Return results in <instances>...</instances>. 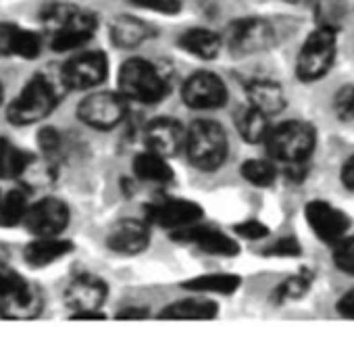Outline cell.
I'll return each instance as SVG.
<instances>
[{
  "instance_id": "2e32d148",
  "label": "cell",
  "mask_w": 354,
  "mask_h": 344,
  "mask_svg": "<svg viewBox=\"0 0 354 344\" xmlns=\"http://www.w3.org/2000/svg\"><path fill=\"white\" fill-rule=\"evenodd\" d=\"M44 309V294L34 284H24L15 292L0 298V315L5 319H36Z\"/></svg>"
},
{
  "instance_id": "8992f818",
  "label": "cell",
  "mask_w": 354,
  "mask_h": 344,
  "mask_svg": "<svg viewBox=\"0 0 354 344\" xmlns=\"http://www.w3.org/2000/svg\"><path fill=\"white\" fill-rule=\"evenodd\" d=\"M335 51H337L335 32L329 28L315 30L300 48V55L296 61L298 78L304 82L321 80L331 69V65L335 61Z\"/></svg>"
},
{
  "instance_id": "5bb4252c",
  "label": "cell",
  "mask_w": 354,
  "mask_h": 344,
  "mask_svg": "<svg viewBox=\"0 0 354 344\" xmlns=\"http://www.w3.org/2000/svg\"><path fill=\"white\" fill-rule=\"evenodd\" d=\"M104 298H106V284L96 275H88V273L77 275L65 290V302L73 311V315L98 311Z\"/></svg>"
},
{
  "instance_id": "83f0119b",
  "label": "cell",
  "mask_w": 354,
  "mask_h": 344,
  "mask_svg": "<svg viewBox=\"0 0 354 344\" xmlns=\"http://www.w3.org/2000/svg\"><path fill=\"white\" fill-rule=\"evenodd\" d=\"M240 286V278L238 275H230V273H213V275H198L190 282L184 284V288L188 290H196V292H215V294H232L236 292Z\"/></svg>"
},
{
  "instance_id": "4dcf8cb0",
  "label": "cell",
  "mask_w": 354,
  "mask_h": 344,
  "mask_svg": "<svg viewBox=\"0 0 354 344\" xmlns=\"http://www.w3.org/2000/svg\"><path fill=\"white\" fill-rule=\"evenodd\" d=\"M310 288V280L306 275H292L286 282H281L275 290V296L279 300H294V298H302Z\"/></svg>"
},
{
  "instance_id": "4316f807",
  "label": "cell",
  "mask_w": 354,
  "mask_h": 344,
  "mask_svg": "<svg viewBox=\"0 0 354 344\" xmlns=\"http://www.w3.org/2000/svg\"><path fill=\"white\" fill-rule=\"evenodd\" d=\"M238 132L240 136L250 142V144H259V142H267V136L271 132L269 125V115H265L263 111H259L257 107L248 105L246 109L240 111L238 115Z\"/></svg>"
},
{
  "instance_id": "7c38bea8",
  "label": "cell",
  "mask_w": 354,
  "mask_h": 344,
  "mask_svg": "<svg viewBox=\"0 0 354 344\" xmlns=\"http://www.w3.org/2000/svg\"><path fill=\"white\" fill-rule=\"evenodd\" d=\"M184 100L192 109L209 111V109H219L227 100V88L223 80L215 73L201 71L194 73L186 84H184Z\"/></svg>"
},
{
  "instance_id": "9c48e42d",
  "label": "cell",
  "mask_w": 354,
  "mask_h": 344,
  "mask_svg": "<svg viewBox=\"0 0 354 344\" xmlns=\"http://www.w3.org/2000/svg\"><path fill=\"white\" fill-rule=\"evenodd\" d=\"M106 73H109L106 57L98 51H90L71 57L61 71V80L63 86L69 90H88L102 84L106 80Z\"/></svg>"
},
{
  "instance_id": "cb8c5ba5",
  "label": "cell",
  "mask_w": 354,
  "mask_h": 344,
  "mask_svg": "<svg viewBox=\"0 0 354 344\" xmlns=\"http://www.w3.org/2000/svg\"><path fill=\"white\" fill-rule=\"evenodd\" d=\"M133 171L140 180L156 182V184H165L173 178V171L167 163V156H162L154 150H146V152L138 154L133 159Z\"/></svg>"
},
{
  "instance_id": "f35d334b",
  "label": "cell",
  "mask_w": 354,
  "mask_h": 344,
  "mask_svg": "<svg viewBox=\"0 0 354 344\" xmlns=\"http://www.w3.org/2000/svg\"><path fill=\"white\" fill-rule=\"evenodd\" d=\"M337 311H339V315H344V317H348V319H354V290L346 292V294L339 298Z\"/></svg>"
},
{
  "instance_id": "3957f363",
  "label": "cell",
  "mask_w": 354,
  "mask_h": 344,
  "mask_svg": "<svg viewBox=\"0 0 354 344\" xmlns=\"http://www.w3.org/2000/svg\"><path fill=\"white\" fill-rule=\"evenodd\" d=\"M59 102V90L46 75H34L19 96L9 105L7 117L15 125H30L46 119Z\"/></svg>"
},
{
  "instance_id": "8d00e7d4",
  "label": "cell",
  "mask_w": 354,
  "mask_h": 344,
  "mask_svg": "<svg viewBox=\"0 0 354 344\" xmlns=\"http://www.w3.org/2000/svg\"><path fill=\"white\" fill-rule=\"evenodd\" d=\"M38 142L44 152H55L61 146V136L55 127H44L38 136Z\"/></svg>"
},
{
  "instance_id": "6da1fadb",
  "label": "cell",
  "mask_w": 354,
  "mask_h": 344,
  "mask_svg": "<svg viewBox=\"0 0 354 344\" xmlns=\"http://www.w3.org/2000/svg\"><path fill=\"white\" fill-rule=\"evenodd\" d=\"M42 21L48 32V44L57 53L80 48L96 32V17L90 11L67 3L46 7Z\"/></svg>"
},
{
  "instance_id": "d590c367",
  "label": "cell",
  "mask_w": 354,
  "mask_h": 344,
  "mask_svg": "<svg viewBox=\"0 0 354 344\" xmlns=\"http://www.w3.org/2000/svg\"><path fill=\"white\" fill-rule=\"evenodd\" d=\"M26 284L24 278H19L17 273H11V271H0V298L15 292L17 288H21Z\"/></svg>"
},
{
  "instance_id": "30bf717a",
  "label": "cell",
  "mask_w": 354,
  "mask_h": 344,
  "mask_svg": "<svg viewBox=\"0 0 354 344\" xmlns=\"http://www.w3.org/2000/svg\"><path fill=\"white\" fill-rule=\"evenodd\" d=\"M148 221L160 226V228H171V230H184L188 226H194L203 219V209L194 201L186 199H162L152 203L146 209Z\"/></svg>"
},
{
  "instance_id": "d6986e66",
  "label": "cell",
  "mask_w": 354,
  "mask_h": 344,
  "mask_svg": "<svg viewBox=\"0 0 354 344\" xmlns=\"http://www.w3.org/2000/svg\"><path fill=\"white\" fill-rule=\"evenodd\" d=\"M175 238L182 242H190L211 255H238V242L225 236L219 230L205 226H188L184 230H175Z\"/></svg>"
},
{
  "instance_id": "f546056e",
  "label": "cell",
  "mask_w": 354,
  "mask_h": 344,
  "mask_svg": "<svg viewBox=\"0 0 354 344\" xmlns=\"http://www.w3.org/2000/svg\"><path fill=\"white\" fill-rule=\"evenodd\" d=\"M242 176L254 184V186H271L275 182V176H277V171L271 163L263 161V159H250L242 165Z\"/></svg>"
},
{
  "instance_id": "484cf974",
  "label": "cell",
  "mask_w": 354,
  "mask_h": 344,
  "mask_svg": "<svg viewBox=\"0 0 354 344\" xmlns=\"http://www.w3.org/2000/svg\"><path fill=\"white\" fill-rule=\"evenodd\" d=\"M34 156L17 148L7 138H0V180H15L30 167Z\"/></svg>"
},
{
  "instance_id": "e575fe53",
  "label": "cell",
  "mask_w": 354,
  "mask_h": 344,
  "mask_svg": "<svg viewBox=\"0 0 354 344\" xmlns=\"http://www.w3.org/2000/svg\"><path fill=\"white\" fill-rule=\"evenodd\" d=\"M138 7L158 11V13H177L180 11V0H133Z\"/></svg>"
},
{
  "instance_id": "e0dca14e",
  "label": "cell",
  "mask_w": 354,
  "mask_h": 344,
  "mask_svg": "<svg viewBox=\"0 0 354 344\" xmlns=\"http://www.w3.org/2000/svg\"><path fill=\"white\" fill-rule=\"evenodd\" d=\"M42 36L21 30L15 24H0V57L36 59L42 51Z\"/></svg>"
},
{
  "instance_id": "74e56055",
  "label": "cell",
  "mask_w": 354,
  "mask_h": 344,
  "mask_svg": "<svg viewBox=\"0 0 354 344\" xmlns=\"http://www.w3.org/2000/svg\"><path fill=\"white\" fill-rule=\"evenodd\" d=\"M271 255H279V257H296L300 253V246L294 238H286V240H279L271 251Z\"/></svg>"
},
{
  "instance_id": "1f68e13d",
  "label": "cell",
  "mask_w": 354,
  "mask_h": 344,
  "mask_svg": "<svg viewBox=\"0 0 354 344\" xmlns=\"http://www.w3.org/2000/svg\"><path fill=\"white\" fill-rule=\"evenodd\" d=\"M333 111L344 121L354 117V84H346L337 90L333 96Z\"/></svg>"
},
{
  "instance_id": "8fae6325",
  "label": "cell",
  "mask_w": 354,
  "mask_h": 344,
  "mask_svg": "<svg viewBox=\"0 0 354 344\" xmlns=\"http://www.w3.org/2000/svg\"><path fill=\"white\" fill-rule=\"evenodd\" d=\"M26 226L38 238L59 236L69 226V209L59 199H42L34 207L28 209Z\"/></svg>"
},
{
  "instance_id": "ffe728a7",
  "label": "cell",
  "mask_w": 354,
  "mask_h": 344,
  "mask_svg": "<svg viewBox=\"0 0 354 344\" xmlns=\"http://www.w3.org/2000/svg\"><path fill=\"white\" fill-rule=\"evenodd\" d=\"M248 105L257 107L265 115H277L286 109V94L279 84L269 80H254L246 86Z\"/></svg>"
},
{
  "instance_id": "7a4b0ae2",
  "label": "cell",
  "mask_w": 354,
  "mask_h": 344,
  "mask_svg": "<svg viewBox=\"0 0 354 344\" xmlns=\"http://www.w3.org/2000/svg\"><path fill=\"white\" fill-rule=\"evenodd\" d=\"M119 92L127 100L154 105L169 92L165 75L144 59H129L119 69Z\"/></svg>"
},
{
  "instance_id": "277c9868",
  "label": "cell",
  "mask_w": 354,
  "mask_h": 344,
  "mask_svg": "<svg viewBox=\"0 0 354 344\" xmlns=\"http://www.w3.org/2000/svg\"><path fill=\"white\" fill-rule=\"evenodd\" d=\"M184 148L201 171H215L227 156V136L219 123L196 121L186 129Z\"/></svg>"
},
{
  "instance_id": "52a82bcc",
  "label": "cell",
  "mask_w": 354,
  "mask_h": 344,
  "mask_svg": "<svg viewBox=\"0 0 354 344\" xmlns=\"http://www.w3.org/2000/svg\"><path fill=\"white\" fill-rule=\"evenodd\" d=\"M277 28L263 17H246L236 21L227 32V44L238 55H254L277 44Z\"/></svg>"
},
{
  "instance_id": "ab89813d",
  "label": "cell",
  "mask_w": 354,
  "mask_h": 344,
  "mask_svg": "<svg viewBox=\"0 0 354 344\" xmlns=\"http://www.w3.org/2000/svg\"><path fill=\"white\" fill-rule=\"evenodd\" d=\"M342 182L348 190L354 192V156H350L342 167Z\"/></svg>"
},
{
  "instance_id": "7bdbcfd3",
  "label": "cell",
  "mask_w": 354,
  "mask_h": 344,
  "mask_svg": "<svg viewBox=\"0 0 354 344\" xmlns=\"http://www.w3.org/2000/svg\"><path fill=\"white\" fill-rule=\"evenodd\" d=\"M0 201H3V199H0Z\"/></svg>"
},
{
  "instance_id": "836d02e7",
  "label": "cell",
  "mask_w": 354,
  "mask_h": 344,
  "mask_svg": "<svg viewBox=\"0 0 354 344\" xmlns=\"http://www.w3.org/2000/svg\"><path fill=\"white\" fill-rule=\"evenodd\" d=\"M236 232H238L240 236L248 238V240H261V238L269 236V228H267L265 224L257 221V219H248V221L240 224V226L236 228Z\"/></svg>"
},
{
  "instance_id": "9a60e30c",
  "label": "cell",
  "mask_w": 354,
  "mask_h": 344,
  "mask_svg": "<svg viewBox=\"0 0 354 344\" xmlns=\"http://www.w3.org/2000/svg\"><path fill=\"white\" fill-rule=\"evenodd\" d=\"M144 136L148 150H154L162 156H173L186 146V129L180 121L171 117H160L148 123Z\"/></svg>"
},
{
  "instance_id": "603a6c76",
  "label": "cell",
  "mask_w": 354,
  "mask_h": 344,
  "mask_svg": "<svg viewBox=\"0 0 354 344\" xmlns=\"http://www.w3.org/2000/svg\"><path fill=\"white\" fill-rule=\"evenodd\" d=\"M180 44L190 55H194L198 59H205V61L215 59L219 55V51H221L219 34H215L211 30H205V28H194V30L184 32L182 38H180Z\"/></svg>"
},
{
  "instance_id": "4fadbf2b",
  "label": "cell",
  "mask_w": 354,
  "mask_h": 344,
  "mask_svg": "<svg viewBox=\"0 0 354 344\" xmlns=\"http://www.w3.org/2000/svg\"><path fill=\"white\" fill-rule=\"evenodd\" d=\"M306 219L313 232L327 244H337L342 238H346L350 219L344 211L331 207L325 201H313L306 207Z\"/></svg>"
},
{
  "instance_id": "b9f144b4",
  "label": "cell",
  "mask_w": 354,
  "mask_h": 344,
  "mask_svg": "<svg viewBox=\"0 0 354 344\" xmlns=\"http://www.w3.org/2000/svg\"><path fill=\"white\" fill-rule=\"evenodd\" d=\"M3 96H5V92H3V86H0V102H3Z\"/></svg>"
},
{
  "instance_id": "60d3db41",
  "label": "cell",
  "mask_w": 354,
  "mask_h": 344,
  "mask_svg": "<svg viewBox=\"0 0 354 344\" xmlns=\"http://www.w3.org/2000/svg\"><path fill=\"white\" fill-rule=\"evenodd\" d=\"M148 313L144 309H125L121 313H117V319H144Z\"/></svg>"
},
{
  "instance_id": "ba28073f",
  "label": "cell",
  "mask_w": 354,
  "mask_h": 344,
  "mask_svg": "<svg viewBox=\"0 0 354 344\" xmlns=\"http://www.w3.org/2000/svg\"><path fill=\"white\" fill-rule=\"evenodd\" d=\"M127 98L119 92H94L82 100L77 115L80 119L96 129H111L119 125L127 113Z\"/></svg>"
},
{
  "instance_id": "f1b7e54d",
  "label": "cell",
  "mask_w": 354,
  "mask_h": 344,
  "mask_svg": "<svg viewBox=\"0 0 354 344\" xmlns=\"http://www.w3.org/2000/svg\"><path fill=\"white\" fill-rule=\"evenodd\" d=\"M28 199L21 190H11L0 201V226H17L28 215Z\"/></svg>"
},
{
  "instance_id": "7402d4cb",
  "label": "cell",
  "mask_w": 354,
  "mask_h": 344,
  "mask_svg": "<svg viewBox=\"0 0 354 344\" xmlns=\"http://www.w3.org/2000/svg\"><path fill=\"white\" fill-rule=\"evenodd\" d=\"M150 34L152 30L144 21L129 15H121L111 24V40L119 48H136L144 40H148Z\"/></svg>"
},
{
  "instance_id": "d6a6232c",
  "label": "cell",
  "mask_w": 354,
  "mask_h": 344,
  "mask_svg": "<svg viewBox=\"0 0 354 344\" xmlns=\"http://www.w3.org/2000/svg\"><path fill=\"white\" fill-rule=\"evenodd\" d=\"M333 261L335 265L348 273V275H354V238H342L337 244H335V253H333Z\"/></svg>"
},
{
  "instance_id": "5b68a950",
  "label": "cell",
  "mask_w": 354,
  "mask_h": 344,
  "mask_svg": "<svg viewBox=\"0 0 354 344\" xmlns=\"http://www.w3.org/2000/svg\"><path fill=\"white\" fill-rule=\"evenodd\" d=\"M317 134L313 125L304 121H286L277 127H271L267 136V148L271 156L288 165L304 163L315 150Z\"/></svg>"
},
{
  "instance_id": "d4e9b609",
  "label": "cell",
  "mask_w": 354,
  "mask_h": 344,
  "mask_svg": "<svg viewBox=\"0 0 354 344\" xmlns=\"http://www.w3.org/2000/svg\"><path fill=\"white\" fill-rule=\"evenodd\" d=\"M219 313V307L213 300H201V298H188L177 300L171 307H167L160 317L162 319H190V321H207L213 319Z\"/></svg>"
},
{
  "instance_id": "ac0fdd59",
  "label": "cell",
  "mask_w": 354,
  "mask_h": 344,
  "mask_svg": "<svg viewBox=\"0 0 354 344\" xmlns=\"http://www.w3.org/2000/svg\"><path fill=\"white\" fill-rule=\"evenodd\" d=\"M148 242H150L148 226L138 219H123L115 224L106 238L109 248L119 255H140L148 246Z\"/></svg>"
},
{
  "instance_id": "44dd1931",
  "label": "cell",
  "mask_w": 354,
  "mask_h": 344,
  "mask_svg": "<svg viewBox=\"0 0 354 344\" xmlns=\"http://www.w3.org/2000/svg\"><path fill=\"white\" fill-rule=\"evenodd\" d=\"M71 251H73V244L69 240H63L57 236H46V238H38L26 246V261L32 267H46V265L63 259Z\"/></svg>"
}]
</instances>
